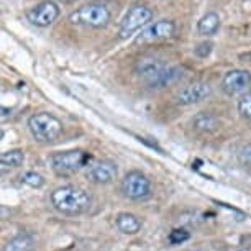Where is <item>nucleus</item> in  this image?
<instances>
[{
    "mask_svg": "<svg viewBox=\"0 0 251 251\" xmlns=\"http://www.w3.org/2000/svg\"><path fill=\"white\" fill-rule=\"evenodd\" d=\"M28 130L38 143H53L63 133V123L51 113H35L28 120Z\"/></svg>",
    "mask_w": 251,
    "mask_h": 251,
    "instance_id": "nucleus-3",
    "label": "nucleus"
},
{
    "mask_svg": "<svg viewBox=\"0 0 251 251\" xmlns=\"http://www.w3.org/2000/svg\"><path fill=\"white\" fill-rule=\"evenodd\" d=\"M0 161H2L3 166H10V168H20L25 161V154L23 151L20 150H10V151H5L0 156Z\"/></svg>",
    "mask_w": 251,
    "mask_h": 251,
    "instance_id": "nucleus-18",
    "label": "nucleus"
},
{
    "mask_svg": "<svg viewBox=\"0 0 251 251\" xmlns=\"http://www.w3.org/2000/svg\"><path fill=\"white\" fill-rule=\"evenodd\" d=\"M212 94V87L205 82H194L189 84L177 92L176 102L179 105H192V103L202 102Z\"/></svg>",
    "mask_w": 251,
    "mask_h": 251,
    "instance_id": "nucleus-10",
    "label": "nucleus"
},
{
    "mask_svg": "<svg viewBox=\"0 0 251 251\" xmlns=\"http://www.w3.org/2000/svg\"><path fill=\"white\" fill-rule=\"evenodd\" d=\"M122 191L128 199L140 201L150 196L151 182L150 179L140 171H130L122 181Z\"/></svg>",
    "mask_w": 251,
    "mask_h": 251,
    "instance_id": "nucleus-8",
    "label": "nucleus"
},
{
    "mask_svg": "<svg viewBox=\"0 0 251 251\" xmlns=\"http://www.w3.org/2000/svg\"><path fill=\"white\" fill-rule=\"evenodd\" d=\"M166 64L161 63L159 59H154V58H143L140 59L138 63L135 66V71L136 74L140 75V77H143L146 82H148L150 79H153L156 74L159 73L161 69L164 68Z\"/></svg>",
    "mask_w": 251,
    "mask_h": 251,
    "instance_id": "nucleus-13",
    "label": "nucleus"
},
{
    "mask_svg": "<svg viewBox=\"0 0 251 251\" xmlns=\"http://www.w3.org/2000/svg\"><path fill=\"white\" fill-rule=\"evenodd\" d=\"M176 33V23L173 20H158L154 23H150L140 31V35L135 38V45H145V43H154V41L168 40Z\"/></svg>",
    "mask_w": 251,
    "mask_h": 251,
    "instance_id": "nucleus-6",
    "label": "nucleus"
},
{
    "mask_svg": "<svg viewBox=\"0 0 251 251\" xmlns=\"http://www.w3.org/2000/svg\"><path fill=\"white\" fill-rule=\"evenodd\" d=\"M212 50H214V45H212L210 41H203V43H199L196 48H194V54H196L197 58L203 59L212 53Z\"/></svg>",
    "mask_w": 251,
    "mask_h": 251,
    "instance_id": "nucleus-22",
    "label": "nucleus"
},
{
    "mask_svg": "<svg viewBox=\"0 0 251 251\" xmlns=\"http://www.w3.org/2000/svg\"><path fill=\"white\" fill-rule=\"evenodd\" d=\"M189 238H191V235H189V231L184 228H176L169 233V243L171 245H181L184 241H187Z\"/></svg>",
    "mask_w": 251,
    "mask_h": 251,
    "instance_id": "nucleus-21",
    "label": "nucleus"
},
{
    "mask_svg": "<svg viewBox=\"0 0 251 251\" xmlns=\"http://www.w3.org/2000/svg\"><path fill=\"white\" fill-rule=\"evenodd\" d=\"M59 17V7L58 3H54L53 0H45L40 2L38 5L31 7L26 12V20L35 26L46 28L58 20Z\"/></svg>",
    "mask_w": 251,
    "mask_h": 251,
    "instance_id": "nucleus-7",
    "label": "nucleus"
},
{
    "mask_svg": "<svg viewBox=\"0 0 251 251\" xmlns=\"http://www.w3.org/2000/svg\"><path fill=\"white\" fill-rule=\"evenodd\" d=\"M236 251H250V250H248V248H238Z\"/></svg>",
    "mask_w": 251,
    "mask_h": 251,
    "instance_id": "nucleus-24",
    "label": "nucleus"
},
{
    "mask_svg": "<svg viewBox=\"0 0 251 251\" xmlns=\"http://www.w3.org/2000/svg\"><path fill=\"white\" fill-rule=\"evenodd\" d=\"M117 226L122 233L125 235H135L141 230V222L133 214H120L117 217Z\"/></svg>",
    "mask_w": 251,
    "mask_h": 251,
    "instance_id": "nucleus-16",
    "label": "nucleus"
},
{
    "mask_svg": "<svg viewBox=\"0 0 251 251\" xmlns=\"http://www.w3.org/2000/svg\"><path fill=\"white\" fill-rule=\"evenodd\" d=\"M219 118H217L214 113L208 112H199L192 120L194 128L202 131V133H210V131H215L219 128Z\"/></svg>",
    "mask_w": 251,
    "mask_h": 251,
    "instance_id": "nucleus-14",
    "label": "nucleus"
},
{
    "mask_svg": "<svg viewBox=\"0 0 251 251\" xmlns=\"http://www.w3.org/2000/svg\"><path fill=\"white\" fill-rule=\"evenodd\" d=\"M89 161H91L89 153H84L80 150H71L51 156V168L58 176H69L84 168Z\"/></svg>",
    "mask_w": 251,
    "mask_h": 251,
    "instance_id": "nucleus-4",
    "label": "nucleus"
},
{
    "mask_svg": "<svg viewBox=\"0 0 251 251\" xmlns=\"http://www.w3.org/2000/svg\"><path fill=\"white\" fill-rule=\"evenodd\" d=\"M22 181L26 184V186H30V187H41L45 184V179L41 174H38V173H25L22 176Z\"/></svg>",
    "mask_w": 251,
    "mask_h": 251,
    "instance_id": "nucleus-20",
    "label": "nucleus"
},
{
    "mask_svg": "<svg viewBox=\"0 0 251 251\" xmlns=\"http://www.w3.org/2000/svg\"><path fill=\"white\" fill-rule=\"evenodd\" d=\"M31 250H33V238L30 235L23 233L8 240L3 251H31Z\"/></svg>",
    "mask_w": 251,
    "mask_h": 251,
    "instance_id": "nucleus-17",
    "label": "nucleus"
},
{
    "mask_svg": "<svg viewBox=\"0 0 251 251\" xmlns=\"http://www.w3.org/2000/svg\"><path fill=\"white\" fill-rule=\"evenodd\" d=\"M153 18V12L151 8H148L146 5H133L128 8V12L125 13V17L122 18L120 26H118V36L120 38H128L133 35L135 31H138L140 28L148 26V23Z\"/></svg>",
    "mask_w": 251,
    "mask_h": 251,
    "instance_id": "nucleus-5",
    "label": "nucleus"
},
{
    "mask_svg": "<svg viewBox=\"0 0 251 251\" xmlns=\"http://www.w3.org/2000/svg\"><path fill=\"white\" fill-rule=\"evenodd\" d=\"M251 84V74L248 71L243 69H233L228 71L224 75V80H222V89L225 91V94L228 96H236V94L246 91Z\"/></svg>",
    "mask_w": 251,
    "mask_h": 251,
    "instance_id": "nucleus-9",
    "label": "nucleus"
},
{
    "mask_svg": "<svg viewBox=\"0 0 251 251\" xmlns=\"http://www.w3.org/2000/svg\"><path fill=\"white\" fill-rule=\"evenodd\" d=\"M118 173L117 166L112 161H99L94 163L87 171V177L97 184H108L115 179Z\"/></svg>",
    "mask_w": 251,
    "mask_h": 251,
    "instance_id": "nucleus-11",
    "label": "nucleus"
},
{
    "mask_svg": "<svg viewBox=\"0 0 251 251\" xmlns=\"http://www.w3.org/2000/svg\"><path fill=\"white\" fill-rule=\"evenodd\" d=\"M181 77H182V71L179 68H176V66H164V68L161 69L153 79H150L146 84H148L151 89H161L166 86H171V84H176Z\"/></svg>",
    "mask_w": 251,
    "mask_h": 251,
    "instance_id": "nucleus-12",
    "label": "nucleus"
},
{
    "mask_svg": "<svg viewBox=\"0 0 251 251\" xmlns=\"http://www.w3.org/2000/svg\"><path fill=\"white\" fill-rule=\"evenodd\" d=\"M51 203L59 214L75 217L86 214L91 208L92 199L84 189L75 186H63L51 194Z\"/></svg>",
    "mask_w": 251,
    "mask_h": 251,
    "instance_id": "nucleus-1",
    "label": "nucleus"
},
{
    "mask_svg": "<svg viewBox=\"0 0 251 251\" xmlns=\"http://www.w3.org/2000/svg\"><path fill=\"white\" fill-rule=\"evenodd\" d=\"M238 112L243 118L251 120V91L246 92L245 96L238 100Z\"/></svg>",
    "mask_w": 251,
    "mask_h": 251,
    "instance_id": "nucleus-19",
    "label": "nucleus"
},
{
    "mask_svg": "<svg viewBox=\"0 0 251 251\" xmlns=\"http://www.w3.org/2000/svg\"><path fill=\"white\" fill-rule=\"evenodd\" d=\"M220 28V17L215 12H208L205 13L197 23V31L202 36H212L219 31Z\"/></svg>",
    "mask_w": 251,
    "mask_h": 251,
    "instance_id": "nucleus-15",
    "label": "nucleus"
},
{
    "mask_svg": "<svg viewBox=\"0 0 251 251\" xmlns=\"http://www.w3.org/2000/svg\"><path fill=\"white\" fill-rule=\"evenodd\" d=\"M238 159H240L241 164H250L251 163V145L245 146V148L240 151Z\"/></svg>",
    "mask_w": 251,
    "mask_h": 251,
    "instance_id": "nucleus-23",
    "label": "nucleus"
},
{
    "mask_svg": "<svg viewBox=\"0 0 251 251\" xmlns=\"http://www.w3.org/2000/svg\"><path fill=\"white\" fill-rule=\"evenodd\" d=\"M69 23L80 28H91V30H100L105 28L112 20V12L105 3L91 2L86 5L75 8L69 15Z\"/></svg>",
    "mask_w": 251,
    "mask_h": 251,
    "instance_id": "nucleus-2",
    "label": "nucleus"
}]
</instances>
